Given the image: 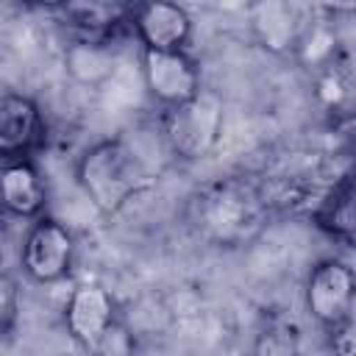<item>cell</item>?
<instances>
[{"mask_svg": "<svg viewBox=\"0 0 356 356\" xmlns=\"http://www.w3.org/2000/svg\"><path fill=\"white\" fill-rule=\"evenodd\" d=\"M92 356H134V339L128 334V328L122 323H117L106 337L103 342L95 348Z\"/></svg>", "mask_w": 356, "mask_h": 356, "instance_id": "cell-15", "label": "cell"}, {"mask_svg": "<svg viewBox=\"0 0 356 356\" xmlns=\"http://www.w3.org/2000/svg\"><path fill=\"white\" fill-rule=\"evenodd\" d=\"M131 28L142 50H184L192 36V17L178 3H139L134 6Z\"/></svg>", "mask_w": 356, "mask_h": 356, "instance_id": "cell-8", "label": "cell"}, {"mask_svg": "<svg viewBox=\"0 0 356 356\" xmlns=\"http://www.w3.org/2000/svg\"><path fill=\"white\" fill-rule=\"evenodd\" d=\"M64 323L70 337L83 345L89 353L103 342V337L120 323L117 303L108 289L100 284H81L72 289L67 306H64Z\"/></svg>", "mask_w": 356, "mask_h": 356, "instance_id": "cell-7", "label": "cell"}, {"mask_svg": "<svg viewBox=\"0 0 356 356\" xmlns=\"http://www.w3.org/2000/svg\"><path fill=\"white\" fill-rule=\"evenodd\" d=\"M220 131H222V100L211 92H200L189 103L167 108L164 136L178 159L197 161L209 156L220 142Z\"/></svg>", "mask_w": 356, "mask_h": 356, "instance_id": "cell-3", "label": "cell"}, {"mask_svg": "<svg viewBox=\"0 0 356 356\" xmlns=\"http://www.w3.org/2000/svg\"><path fill=\"white\" fill-rule=\"evenodd\" d=\"M3 209L19 220H39L47 206V186L31 159L3 161Z\"/></svg>", "mask_w": 356, "mask_h": 356, "instance_id": "cell-10", "label": "cell"}, {"mask_svg": "<svg viewBox=\"0 0 356 356\" xmlns=\"http://www.w3.org/2000/svg\"><path fill=\"white\" fill-rule=\"evenodd\" d=\"M250 28L261 47H267L273 53H284L298 42L303 22H300L298 6L267 0V3H256L250 8Z\"/></svg>", "mask_w": 356, "mask_h": 356, "instance_id": "cell-13", "label": "cell"}, {"mask_svg": "<svg viewBox=\"0 0 356 356\" xmlns=\"http://www.w3.org/2000/svg\"><path fill=\"white\" fill-rule=\"evenodd\" d=\"M83 195L100 214H117L134 195L150 186V170L125 139L95 142L75 167Z\"/></svg>", "mask_w": 356, "mask_h": 356, "instance_id": "cell-2", "label": "cell"}, {"mask_svg": "<svg viewBox=\"0 0 356 356\" xmlns=\"http://www.w3.org/2000/svg\"><path fill=\"white\" fill-rule=\"evenodd\" d=\"M72 256H75V239L70 228L53 217H39L25 234L19 264L31 281L56 284L70 273Z\"/></svg>", "mask_w": 356, "mask_h": 356, "instance_id": "cell-5", "label": "cell"}, {"mask_svg": "<svg viewBox=\"0 0 356 356\" xmlns=\"http://www.w3.org/2000/svg\"><path fill=\"white\" fill-rule=\"evenodd\" d=\"M314 222L342 242H356V172L334 181L314 206Z\"/></svg>", "mask_w": 356, "mask_h": 356, "instance_id": "cell-12", "label": "cell"}, {"mask_svg": "<svg viewBox=\"0 0 356 356\" xmlns=\"http://www.w3.org/2000/svg\"><path fill=\"white\" fill-rule=\"evenodd\" d=\"M267 220V200L261 189L242 178H222L195 195L192 222L200 236L214 245H242L259 234Z\"/></svg>", "mask_w": 356, "mask_h": 356, "instance_id": "cell-1", "label": "cell"}, {"mask_svg": "<svg viewBox=\"0 0 356 356\" xmlns=\"http://www.w3.org/2000/svg\"><path fill=\"white\" fill-rule=\"evenodd\" d=\"M67 28L75 31L78 39L86 42H108L117 28L131 25L134 6L120 3H67L58 8Z\"/></svg>", "mask_w": 356, "mask_h": 356, "instance_id": "cell-11", "label": "cell"}, {"mask_svg": "<svg viewBox=\"0 0 356 356\" xmlns=\"http://www.w3.org/2000/svg\"><path fill=\"white\" fill-rule=\"evenodd\" d=\"M306 312L328 331H339L350 323L356 309V273L342 259H320L306 278Z\"/></svg>", "mask_w": 356, "mask_h": 356, "instance_id": "cell-4", "label": "cell"}, {"mask_svg": "<svg viewBox=\"0 0 356 356\" xmlns=\"http://www.w3.org/2000/svg\"><path fill=\"white\" fill-rule=\"evenodd\" d=\"M142 78L147 92L167 108L184 106L203 92L200 70L186 50H142Z\"/></svg>", "mask_w": 356, "mask_h": 356, "instance_id": "cell-6", "label": "cell"}, {"mask_svg": "<svg viewBox=\"0 0 356 356\" xmlns=\"http://www.w3.org/2000/svg\"><path fill=\"white\" fill-rule=\"evenodd\" d=\"M44 139V120L28 95L6 92L0 97V156L3 161L28 159Z\"/></svg>", "mask_w": 356, "mask_h": 356, "instance_id": "cell-9", "label": "cell"}, {"mask_svg": "<svg viewBox=\"0 0 356 356\" xmlns=\"http://www.w3.org/2000/svg\"><path fill=\"white\" fill-rule=\"evenodd\" d=\"M19 292H17V284L11 275H3L0 281V317H3V331L8 334L14 320H17V312H19V303H17Z\"/></svg>", "mask_w": 356, "mask_h": 356, "instance_id": "cell-16", "label": "cell"}, {"mask_svg": "<svg viewBox=\"0 0 356 356\" xmlns=\"http://www.w3.org/2000/svg\"><path fill=\"white\" fill-rule=\"evenodd\" d=\"M267 356H300L292 345V339H281V337H267Z\"/></svg>", "mask_w": 356, "mask_h": 356, "instance_id": "cell-17", "label": "cell"}, {"mask_svg": "<svg viewBox=\"0 0 356 356\" xmlns=\"http://www.w3.org/2000/svg\"><path fill=\"white\" fill-rule=\"evenodd\" d=\"M67 70L81 83H100L114 70V53L108 42H86L75 39L67 50Z\"/></svg>", "mask_w": 356, "mask_h": 356, "instance_id": "cell-14", "label": "cell"}]
</instances>
